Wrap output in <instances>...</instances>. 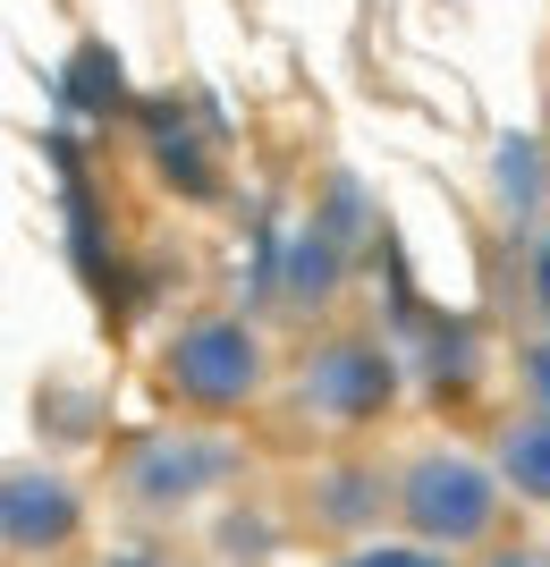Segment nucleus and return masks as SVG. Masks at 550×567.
I'll list each match as a JSON object with an SVG mask.
<instances>
[{
  "label": "nucleus",
  "mask_w": 550,
  "mask_h": 567,
  "mask_svg": "<svg viewBox=\"0 0 550 567\" xmlns=\"http://www.w3.org/2000/svg\"><path fill=\"white\" fill-rule=\"evenodd\" d=\"M390 499H398V517H407L415 543L475 550V543H491V525H500V466L432 441V450H415L407 466H398Z\"/></svg>",
  "instance_id": "obj_1"
},
{
  "label": "nucleus",
  "mask_w": 550,
  "mask_h": 567,
  "mask_svg": "<svg viewBox=\"0 0 550 567\" xmlns=\"http://www.w3.org/2000/svg\"><path fill=\"white\" fill-rule=\"evenodd\" d=\"M169 390L195 406H246L263 390V339L229 322V313H204L169 339Z\"/></svg>",
  "instance_id": "obj_2"
},
{
  "label": "nucleus",
  "mask_w": 550,
  "mask_h": 567,
  "mask_svg": "<svg viewBox=\"0 0 550 567\" xmlns=\"http://www.w3.org/2000/svg\"><path fill=\"white\" fill-rule=\"evenodd\" d=\"M313 424H373L390 406V355L373 339H331L305 355V390H297Z\"/></svg>",
  "instance_id": "obj_3"
},
{
  "label": "nucleus",
  "mask_w": 550,
  "mask_h": 567,
  "mask_svg": "<svg viewBox=\"0 0 550 567\" xmlns=\"http://www.w3.org/2000/svg\"><path fill=\"white\" fill-rule=\"evenodd\" d=\"M76 534V492L60 474L18 466L9 474V550H60Z\"/></svg>",
  "instance_id": "obj_4"
},
{
  "label": "nucleus",
  "mask_w": 550,
  "mask_h": 567,
  "mask_svg": "<svg viewBox=\"0 0 550 567\" xmlns=\"http://www.w3.org/2000/svg\"><path fill=\"white\" fill-rule=\"evenodd\" d=\"M229 466V450H220L212 432H195V441H153V450L136 457V492L162 508V499H195L212 474Z\"/></svg>",
  "instance_id": "obj_5"
},
{
  "label": "nucleus",
  "mask_w": 550,
  "mask_h": 567,
  "mask_svg": "<svg viewBox=\"0 0 550 567\" xmlns=\"http://www.w3.org/2000/svg\"><path fill=\"white\" fill-rule=\"evenodd\" d=\"M500 483L526 499H550V406H533V415H517V424L500 432Z\"/></svg>",
  "instance_id": "obj_6"
},
{
  "label": "nucleus",
  "mask_w": 550,
  "mask_h": 567,
  "mask_svg": "<svg viewBox=\"0 0 550 567\" xmlns=\"http://www.w3.org/2000/svg\"><path fill=\"white\" fill-rule=\"evenodd\" d=\"M339 567H449V550H432V543H373V550H356V559H339Z\"/></svg>",
  "instance_id": "obj_7"
},
{
  "label": "nucleus",
  "mask_w": 550,
  "mask_h": 567,
  "mask_svg": "<svg viewBox=\"0 0 550 567\" xmlns=\"http://www.w3.org/2000/svg\"><path fill=\"white\" fill-rule=\"evenodd\" d=\"M533 297H542V313H550V237H542V255H533Z\"/></svg>",
  "instance_id": "obj_8"
},
{
  "label": "nucleus",
  "mask_w": 550,
  "mask_h": 567,
  "mask_svg": "<svg viewBox=\"0 0 550 567\" xmlns=\"http://www.w3.org/2000/svg\"><path fill=\"white\" fill-rule=\"evenodd\" d=\"M491 567H550V550H500Z\"/></svg>",
  "instance_id": "obj_9"
},
{
  "label": "nucleus",
  "mask_w": 550,
  "mask_h": 567,
  "mask_svg": "<svg viewBox=\"0 0 550 567\" xmlns=\"http://www.w3.org/2000/svg\"><path fill=\"white\" fill-rule=\"evenodd\" d=\"M127 567H136V559H127Z\"/></svg>",
  "instance_id": "obj_10"
}]
</instances>
